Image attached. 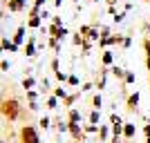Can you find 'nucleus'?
<instances>
[{
    "instance_id": "f257e3e1",
    "label": "nucleus",
    "mask_w": 150,
    "mask_h": 143,
    "mask_svg": "<svg viewBox=\"0 0 150 143\" xmlns=\"http://www.w3.org/2000/svg\"><path fill=\"white\" fill-rule=\"evenodd\" d=\"M18 101L16 99H9V101H5V103H2V114H5L7 118H9V121H13V118L18 116Z\"/></svg>"
},
{
    "instance_id": "f03ea898",
    "label": "nucleus",
    "mask_w": 150,
    "mask_h": 143,
    "mask_svg": "<svg viewBox=\"0 0 150 143\" xmlns=\"http://www.w3.org/2000/svg\"><path fill=\"white\" fill-rule=\"evenodd\" d=\"M20 139H23V143H40V141H38V137H36V132H34V128H29V125L23 128Z\"/></svg>"
},
{
    "instance_id": "7ed1b4c3",
    "label": "nucleus",
    "mask_w": 150,
    "mask_h": 143,
    "mask_svg": "<svg viewBox=\"0 0 150 143\" xmlns=\"http://www.w3.org/2000/svg\"><path fill=\"white\" fill-rule=\"evenodd\" d=\"M7 7H9V11H20V9H25V0H7Z\"/></svg>"
},
{
    "instance_id": "20e7f679",
    "label": "nucleus",
    "mask_w": 150,
    "mask_h": 143,
    "mask_svg": "<svg viewBox=\"0 0 150 143\" xmlns=\"http://www.w3.org/2000/svg\"><path fill=\"white\" fill-rule=\"evenodd\" d=\"M23 38H25V27L20 25L18 29H16V36H13V43H16V45H20V43H23Z\"/></svg>"
},
{
    "instance_id": "39448f33",
    "label": "nucleus",
    "mask_w": 150,
    "mask_h": 143,
    "mask_svg": "<svg viewBox=\"0 0 150 143\" xmlns=\"http://www.w3.org/2000/svg\"><path fill=\"white\" fill-rule=\"evenodd\" d=\"M25 54H27V56H34V54H36V45H34V38H29V43L25 45Z\"/></svg>"
},
{
    "instance_id": "423d86ee",
    "label": "nucleus",
    "mask_w": 150,
    "mask_h": 143,
    "mask_svg": "<svg viewBox=\"0 0 150 143\" xmlns=\"http://www.w3.org/2000/svg\"><path fill=\"white\" fill-rule=\"evenodd\" d=\"M40 16H29V23H27V27H31V29H36V27H40Z\"/></svg>"
},
{
    "instance_id": "0eeeda50",
    "label": "nucleus",
    "mask_w": 150,
    "mask_h": 143,
    "mask_svg": "<svg viewBox=\"0 0 150 143\" xmlns=\"http://www.w3.org/2000/svg\"><path fill=\"white\" fill-rule=\"evenodd\" d=\"M144 47H146V54H148V58H146V65H148V69H150V38H146V40H144Z\"/></svg>"
},
{
    "instance_id": "6e6552de",
    "label": "nucleus",
    "mask_w": 150,
    "mask_h": 143,
    "mask_svg": "<svg viewBox=\"0 0 150 143\" xmlns=\"http://www.w3.org/2000/svg\"><path fill=\"white\" fill-rule=\"evenodd\" d=\"M137 103H139V94H132L130 99H128V105H130L132 110H134V107H137Z\"/></svg>"
},
{
    "instance_id": "1a4fd4ad",
    "label": "nucleus",
    "mask_w": 150,
    "mask_h": 143,
    "mask_svg": "<svg viewBox=\"0 0 150 143\" xmlns=\"http://www.w3.org/2000/svg\"><path fill=\"white\" fill-rule=\"evenodd\" d=\"M112 74L117 76V78H125V72H123V69H121V67H117V65H114V67H112Z\"/></svg>"
},
{
    "instance_id": "9d476101",
    "label": "nucleus",
    "mask_w": 150,
    "mask_h": 143,
    "mask_svg": "<svg viewBox=\"0 0 150 143\" xmlns=\"http://www.w3.org/2000/svg\"><path fill=\"white\" fill-rule=\"evenodd\" d=\"M103 65H112V51H103Z\"/></svg>"
},
{
    "instance_id": "9b49d317",
    "label": "nucleus",
    "mask_w": 150,
    "mask_h": 143,
    "mask_svg": "<svg viewBox=\"0 0 150 143\" xmlns=\"http://www.w3.org/2000/svg\"><path fill=\"white\" fill-rule=\"evenodd\" d=\"M123 132H125V137H132V134H134V125H132V123L123 125Z\"/></svg>"
},
{
    "instance_id": "f8f14e48",
    "label": "nucleus",
    "mask_w": 150,
    "mask_h": 143,
    "mask_svg": "<svg viewBox=\"0 0 150 143\" xmlns=\"http://www.w3.org/2000/svg\"><path fill=\"white\" fill-rule=\"evenodd\" d=\"M31 85H34V78H25V81H23V87H25V89H29Z\"/></svg>"
},
{
    "instance_id": "ddd939ff",
    "label": "nucleus",
    "mask_w": 150,
    "mask_h": 143,
    "mask_svg": "<svg viewBox=\"0 0 150 143\" xmlns=\"http://www.w3.org/2000/svg\"><path fill=\"white\" fill-rule=\"evenodd\" d=\"M125 83H134V74L132 72H125Z\"/></svg>"
},
{
    "instance_id": "4468645a",
    "label": "nucleus",
    "mask_w": 150,
    "mask_h": 143,
    "mask_svg": "<svg viewBox=\"0 0 150 143\" xmlns=\"http://www.w3.org/2000/svg\"><path fill=\"white\" fill-rule=\"evenodd\" d=\"M69 118H72V123H76V121H79V118H81V116H79V112H76V110H72V114H69Z\"/></svg>"
},
{
    "instance_id": "2eb2a0df",
    "label": "nucleus",
    "mask_w": 150,
    "mask_h": 143,
    "mask_svg": "<svg viewBox=\"0 0 150 143\" xmlns=\"http://www.w3.org/2000/svg\"><path fill=\"white\" fill-rule=\"evenodd\" d=\"M56 78H58V81H67L69 76H65V74H63V72H56Z\"/></svg>"
},
{
    "instance_id": "dca6fc26",
    "label": "nucleus",
    "mask_w": 150,
    "mask_h": 143,
    "mask_svg": "<svg viewBox=\"0 0 150 143\" xmlns=\"http://www.w3.org/2000/svg\"><path fill=\"white\" fill-rule=\"evenodd\" d=\"M90 121H92V123H96V121H99V112H92V114H90Z\"/></svg>"
},
{
    "instance_id": "f3484780",
    "label": "nucleus",
    "mask_w": 150,
    "mask_h": 143,
    "mask_svg": "<svg viewBox=\"0 0 150 143\" xmlns=\"http://www.w3.org/2000/svg\"><path fill=\"white\" fill-rule=\"evenodd\" d=\"M67 81H69V85H79V78H76V76H69Z\"/></svg>"
},
{
    "instance_id": "a211bd4d",
    "label": "nucleus",
    "mask_w": 150,
    "mask_h": 143,
    "mask_svg": "<svg viewBox=\"0 0 150 143\" xmlns=\"http://www.w3.org/2000/svg\"><path fill=\"white\" fill-rule=\"evenodd\" d=\"M52 69H54V72H58V58H54V61H52Z\"/></svg>"
},
{
    "instance_id": "6ab92c4d",
    "label": "nucleus",
    "mask_w": 150,
    "mask_h": 143,
    "mask_svg": "<svg viewBox=\"0 0 150 143\" xmlns=\"http://www.w3.org/2000/svg\"><path fill=\"white\" fill-rule=\"evenodd\" d=\"M123 16H125V13H117V16H114V23H121V20H123Z\"/></svg>"
},
{
    "instance_id": "aec40b11",
    "label": "nucleus",
    "mask_w": 150,
    "mask_h": 143,
    "mask_svg": "<svg viewBox=\"0 0 150 143\" xmlns=\"http://www.w3.org/2000/svg\"><path fill=\"white\" fill-rule=\"evenodd\" d=\"M130 43H132V40H130V36H125V40H123V47H125V49L130 47Z\"/></svg>"
},
{
    "instance_id": "412c9836",
    "label": "nucleus",
    "mask_w": 150,
    "mask_h": 143,
    "mask_svg": "<svg viewBox=\"0 0 150 143\" xmlns=\"http://www.w3.org/2000/svg\"><path fill=\"white\" fill-rule=\"evenodd\" d=\"M94 107H101V96H94Z\"/></svg>"
},
{
    "instance_id": "4be33fe9",
    "label": "nucleus",
    "mask_w": 150,
    "mask_h": 143,
    "mask_svg": "<svg viewBox=\"0 0 150 143\" xmlns=\"http://www.w3.org/2000/svg\"><path fill=\"white\" fill-rule=\"evenodd\" d=\"M54 94H56V96H65V92H63L61 87H56V89H54Z\"/></svg>"
},
{
    "instance_id": "5701e85b",
    "label": "nucleus",
    "mask_w": 150,
    "mask_h": 143,
    "mask_svg": "<svg viewBox=\"0 0 150 143\" xmlns=\"http://www.w3.org/2000/svg\"><path fill=\"white\" fill-rule=\"evenodd\" d=\"M146 134H148V137H150V125H146Z\"/></svg>"
},
{
    "instance_id": "b1692460",
    "label": "nucleus",
    "mask_w": 150,
    "mask_h": 143,
    "mask_svg": "<svg viewBox=\"0 0 150 143\" xmlns=\"http://www.w3.org/2000/svg\"><path fill=\"white\" fill-rule=\"evenodd\" d=\"M72 2H79V0H72Z\"/></svg>"
},
{
    "instance_id": "393cba45",
    "label": "nucleus",
    "mask_w": 150,
    "mask_h": 143,
    "mask_svg": "<svg viewBox=\"0 0 150 143\" xmlns=\"http://www.w3.org/2000/svg\"><path fill=\"white\" fill-rule=\"evenodd\" d=\"M94 2H99V0H94Z\"/></svg>"
}]
</instances>
